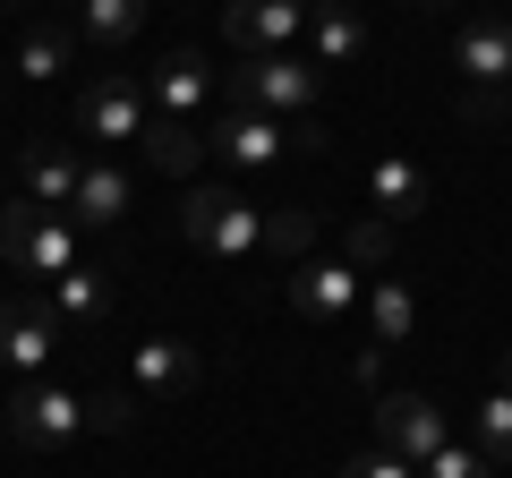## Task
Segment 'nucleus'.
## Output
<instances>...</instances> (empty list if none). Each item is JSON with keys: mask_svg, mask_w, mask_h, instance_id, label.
Returning a JSON list of instances; mask_svg holds the SVG:
<instances>
[{"mask_svg": "<svg viewBox=\"0 0 512 478\" xmlns=\"http://www.w3.org/2000/svg\"><path fill=\"white\" fill-rule=\"evenodd\" d=\"M180 239L188 248H205L214 265H248V257H308V239H316V222L308 214H256L239 188H197L188 180V197H180Z\"/></svg>", "mask_w": 512, "mask_h": 478, "instance_id": "1", "label": "nucleus"}, {"mask_svg": "<svg viewBox=\"0 0 512 478\" xmlns=\"http://www.w3.org/2000/svg\"><path fill=\"white\" fill-rule=\"evenodd\" d=\"M205 146H214V163L231 171H282L291 154H316L325 137H316V120H265V111H222V120H205Z\"/></svg>", "mask_w": 512, "mask_h": 478, "instance_id": "2", "label": "nucleus"}, {"mask_svg": "<svg viewBox=\"0 0 512 478\" xmlns=\"http://www.w3.org/2000/svg\"><path fill=\"white\" fill-rule=\"evenodd\" d=\"M453 69H461V120H504L512 111V18H470L453 43Z\"/></svg>", "mask_w": 512, "mask_h": 478, "instance_id": "3", "label": "nucleus"}, {"mask_svg": "<svg viewBox=\"0 0 512 478\" xmlns=\"http://www.w3.org/2000/svg\"><path fill=\"white\" fill-rule=\"evenodd\" d=\"M0 427H9V444H26V453H60V444L86 436V393L52 385V376H26V385L0 393Z\"/></svg>", "mask_w": 512, "mask_h": 478, "instance_id": "4", "label": "nucleus"}, {"mask_svg": "<svg viewBox=\"0 0 512 478\" xmlns=\"http://www.w3.org/2000/svg\"><path fill=\"white\" fill-rule=\"evenodd\" d=\"M316 94H325V69L299 52H256L231 69V103L239 111H265V120H308Z\"/></svg>", "mask_w": 512, "mask_h": 478, "instance_id": "5", "label": "nucleus"}, {"mask_svg": "<svg viewBox=\"0 0 512 478\" xmlns=\"http://www.w3.org/2000/svg\"><path fill=\"white\" fill-rule=\"evenodd\" d=\"M0 257L18 265V274H52L60 282L77 265V222L52 214V205H35V197H18L0 214Z\"/></svg>", "mask_w": 512, "mask_h": 478, "instance_id": "6", "label": "nucleus"}, {"mask_svg": "<svg viewBox=\"0 0 512 478\" xmlns=\"http://www.w3.org/2000/svg\"><path fill=\"white\" fill-rule=\"evenodd\" d=\"M52 350H60L52 299H0V376H9V385L52 376Z\"/></svg>", "mask_w": 512, "mask_h": 478, "instance_id": "7", "label": "nucleus"}, {"mask_svg": "<svg viewBox=\"0 0 512 478\" xmlns=\"http://www.w3.org/2000/svg\"><path fill=\"white\" fill-rule=\"evenodd\" d=\"M146 77H120L103 69L86 94H77V137H94V146H120V137H146Z\"/></svg>", "mask_w": 512, "mask_h": 478, "instance_id": "8", "label": "nucleus"}, {"mask_svg": "<svg viewBox=\"0 0 512 478\" xmlns=\"http://www.w3.org/2000/svg\"><path fill=\"white\" fill-rule=\"evenodd\" d=\"M359 299H367V274H359L350 257H299L291 308L308 316V325H350V316H359Z\"/></svg>", "mask_w": 512, "mask_h": 478, "instance_id": "9", "label": "nucleus"}, {"mask_svg": "<svg viewBox=\"0 0 512 478\" xmlns=\"http://www.w3.org/2000/svg\"><path fill=\"white\" fill-rule=\"evenodd\" d=\"M436 444H444V410L427 402V393H384L376 402V453H393V461L419 470Z\"/></svg>", "mask_w": 512, "mask_h": 478, "instance_id": "10", "label": "nucleus"}, {"mask_svg": "<svg viewBox=\"0 0 512 478\" xmlns=\"http://www.w3.org/2000/svg\"><path fill=\"white\" fill-rule=\"evenodd\" d=\"M308 26V0H231L222 9V35H231V52H291V35Z\"/></svg>", "mask_w": 512, "mask_h": 478, "instance_id": "11", "label": "nucleus"}, {"mask_svg": "<svg viewBox=\"0 0 512 478\" xmlns=\"http://www.w3.org/2000/svg\"><path fill=\"white\" fill-rule=\"evenodd\" d=\"M77 180H86V154H77L69 137H26V146H18V188L35 205H52V214H60V205L77 197Z\"/></svg>", "mask_w": 512, "mask_h": 478, "instance_id": "12", "label": "nucleus"}, {"mask_svg": "<svg viewBox=\"0 0 512 478\" xmlns=\"http://www.w3.org/2000/svg\"><path fill=\"white\" fill-rule=\"evenodd\" d=\"M197 376H205V359L188 342H171V333H154V342L128 350V393H137V402H171V393H188Z\"/></svg>", "mask_w": 512, "mask_h": 478, "instance_id": "13", "label": "nucleus"}, {"mask_svg": "<svg viewBox=\"0 0 512 478\" xmlns=\"http://www.w3.org/2000/svg\"><path fill=\"white\" fill-rule=\"evenodd\" d=\"M367 197H376V222H419L427 205H436V180H427V163H410V154H376V163H367Z\"/></svg>", "mask_w": 512, "mask_h": 478, "instance_id": "14", "label": "nucleus"}, {"mask_svg": "<svg viewBox=\"0 0 512 478\" xmlns=\"http://www.w3.org/2000/svg\"><path fill=\"white\" fill-rule=\"evenodd\" d=\"M205 94H214V69L197 52H171V60L146 69V111H163V120H197Z\"/></svg>", "mask_w": 512, "mask_h": 478, "instance_id": "15", "label": "nucleus"}, {"mask_svg": "<svg viewBox=\"0 0 512 478\" xmlns=\"http://www.w3.org/2000/svg\"><path fill=\"white\" fill-rule=\"evenodd\" d=\"M308 43H316V69H359L367 60L359 0H308Z\"/></svg>", "mask_w": 512, "mask_h": 478, "instance_id": "16", "label": "nucleus"}, {"mask_svg": "<svg viewBox=\"0 0 512 478\" xmlns=\"http://www.w3.org/2000/svg\"><path fill=\"white\" fill-rule=\"evenodd\" d=\"M52 316H60V333H94L111 316V265H86L77 257L69 274L52 282Z\"/></svg>", "mask_w": 512, "mask_h": 478, "instance_id": "17", "label": "nucleus"}, {"mask_svg": "<svg viewBox=\"0 0 512 478\" xmlns=\"http://www.w3.org/2000/svg\"><path fill=\"white\" fill-rule=\"evenodd\" d=\"M146 163L163 171V180H197V171L214 163L205 120H163V111H154V120H146Z\"/></svg>", "mask_w": 512, "mask_h": 478, "instance_id": "18", "label": "nucleus"}, {"mask_svg": "<svg viewBox=\"0 0 512 478\" xmlns=\"http://www.w3.org/2000/svg\"><path fill=\"white\" fill-rule=\"evenodd\" d=\"M77 69V18H35L18 35V77L26 86H52V77Z\"/></svg>", "mask_w": 512, "mask_h": 478, "instance_id": "19", "label": "nucleus"}, {"mask_svg": "<svg viewBox=\"0 0 512 478\" xmlns=\"http://www.w3.org/2000/svg\"><path fill=\"white\" fill-rule=\"evenodd\" d=\"M410 333H419V291H410L402 274H376L367 282V342H410Z\"/></svg>", "mask_w": 512, "mask_h": 478, "instance_id": "20", "label": "nucleus"}, {"mask_svg": "<svg viewBox=\"0 0 512 478\" xmlns=\"http://www.w3.org/2000/svg\"><path fill=\"white\" fill-rule=\"evenodd\" d=\"M120 214H128L120 163H86V180H77V197H69V222H77V231H111Z\"/></svg>", "mask_w": 512, "mask_h": 478, "instance_id": "21", "label": "nucleus"}, {"mask_svg": "<svg viewBox=\"0 0 512 478\" xmlns=\"http://www.w3.org/2000/svg\"><path fill=\"white\" fill-rule=\"evenodd\" d=\"M137 26H146V0H77V35L103 43V52H120Z\"/></svg>", "mask_w": 512, "mask_h": 478, "instance_id": "22", "label": "nucleus"}, {"mask_svg": "<svg viewBox=\"0 0 512 478\" xmlns=\"http://www.w3.org/2000/svg\"><path fill=\"white\" fill-rule=\"evenodd\" d=\"M478 453H487L495 470H512V393H504V385L478 402Z\"/></svg>", "mask_w": 512, "mask_h": 478, "instance_id": "23", "label": "nucleus"}, {"mask_svg": "<svg viewBox=\"0 0 512 478\" xmlns=\"http://www.w3.org/2000/svg\"><path fill=\"white\" fill-rule=\"evenodd\" d=\"M137 410H146V402H137L128 385H103V393H86V436H120V427L137 419Z\"/></svg>", "mask_w": 512, "mask_h": 478, "instance_id": "24", "label": "nucleus"}, {"mask_svg": "<svg viewBox=\"0 0 512 478\" xmlns=\"http://www.w3.org/2000/svg\"><path fill=\"white\" fill-rule=\"evenodd\" d=\"M419 478H495V461L478 453V444H453V436H444L436 453L419 461Z\"/></svg>", "mask_w": 512, "mask_h": 478, "instance_id": "25", "label": "nucleus"}, {"mask_svg": "<svg viewBox=\"0 0 512 478\" xmlns=\"http://www.w3.org/2000/svg\"><path fill=\"white\" fill-rule=\"evenodd\" d=\"M384 257H393V222H359V231H350V265L367 274V265H384Z\"/></svg>", "mask_w": 512, "mask_h": 478, "instance_id": "26", "label": "nucleus"}, {"mask_svg": "<svg viewBox=\"0 0 512 478\" xmlns=\"http://www.w3.org/2000/svg\"><path fill=\"white\" fill-rule=\"evenodd\" d=\"M342 478H419V470L393 461V453H359V461H342Z\"/></svg>", "mask_w": 512, "mask_h": 478, "instance_id": "27", "label": "nucleus"}, {"mask_svg": "<svg viewBox=\"0 0 512 478\" xmlns=\"http://www.w3.org/2000/svg\"><path fill=\"white\" fill-rule=\"evenodd\" d=\"M504 393H512V350H504Z\"/></svg>", "mask_w": 512, "mask_h": 478, "instance_id": "28", "label": "nucleus"}, {"mask_svg": "<svg viewBox=\"0 0 512 478\" xmlns=\"http://www.w3.org/2000/svg\"><path fill=\"white\" fill-rule=\"evenodd\" d=\"M419 9H436V0H419Z\"/></svg>", "mask_w": 512, "mask_h": 478, "instance_id": "29", "label": "nucleus"}, {"mask_svg": "<svg viewBox=\"0 0 512 478\" xmlns=\"http://www.w3.org/2000/svg\"><path fill=\"white\" fill-rule=\"evenodd\" d=\"M0 444H9V427H0Z\"/></svg>", "mask_w": 512, "mask_h": 478, "instance_id": "30", "label": "nucleus"}]
</instances>
